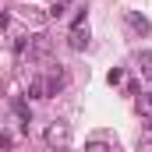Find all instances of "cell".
<instances>
[{
    "mask_svg": "<svg viewBox=\"0 0 152 152\" xmlns=\"http://www.w3.org/2000/svg\"><path fill=\"white\" fill-rule=\"evenodd\" d=\"M67 42H71V50H85V46H88V25H85V18H78V21H75Z\"/></svg>",
    "mask_w": 152,
    "mask_h": 152,
    "instance_id": "obj_1",
    "label": "cell"
},
{
    "mask_svg": "<svg viewBox=\"0 0 152 152\" xmlns=\"http://www.w3.org/2000/svg\"><path fill=\"white\" fill-rule=\"evenodd\" d=\"M67 142H71V131H67L64 124L46 127V145H67Z\"/></svg>",
    "mask_w": 152,
    "mask_h": 152,
    "instance_id": "obj_2",
    "label": "cell"
},
{
    "mask_svg": "<svg viewBox=\"0 0 152 152\" xmlns=\"http://www.w3.org/2000/svg\"><path fill=\"white\" fill-rule=\"evenodd\" d=\"M46 85H50V96H57V92L67 85V75H64L60 67H50V71H46Z\"/></svg>",
    "mask_w": 152,
    "mask_h": 152,
    "instance_id": "obj_3",
    "label": "cell"
},
{
    "mask_svg": "<svg viewBox=\"0 0 152 152\" xmlns=\"http://www.w3.org/2000/svg\"><path fill=\"white\" fill-rule=\"evenodd\" d=\"M11 110H14V117L21 120V127H28V124H32V110H28V103H25V99H11Z\"/></svg>",
    "mask_w": 152,
    "mask_h": 152,
    "instance_id": "obj_4",
    "label": "cell"
},
{
    "mask_svg": "<svg viewBox=\"0 0 152 152\" xmlns=\"http://www.w3.org/2000/svg\"><path fill=\"white\" fill-rule=\"evenodd\" d=\"M127 25H131V28H134V32H142V36H145V32H149V21H145V18H142V14H134V11H127Z\"/></svg>",
    "mask_w": 152,
    "mask_h": 152,
    "instance_id": "obj_5",
    "label": "cell"
},
{
    "mask_svg": "<svg viewBox=\"0 0 152 152\" xmlns=\"http://www.w3.org/2000/svg\"><path fill=\"white\" fill-rule=\"evenodd\" d=\"M134 106H138V113H142V117H152V96H149V92H142V96L134 99Z\"/></svg>",
    "mask_w": 152,
    "mask_h": 152,
    "instance_id": "obj_6",
    "label": "cell"
},
{
    "mask_svg": "<svg viewBox=\"0 0 152 152\" xmlns=\"http://www.w3.org/2000/svg\"><path fill=\"white\" fill-rule=\"evenodd\" d=\"M138 67H142L145 78H152V50H142V53H138Z\"/></svg>",
    "mask_w": 152,
    "mask_h": 152,
    "instance_id": "obj_7",
    "label": "cell"
},
{
    "mask_svg": "<svg viewBox=\"0 0 152 152\" xmlns=\"http://www.w3.org/2000/svg\"><path fill=\"white\" fill-rule=\"evenodd\" d=\"M67 4H71V0H53V7H50V18H64Z\"/></svg>",
    "mask_w": 152,
    "mask_h": 152,
    "instance_id": "obj_8",
    "label": "cell"
}]
</instances>
